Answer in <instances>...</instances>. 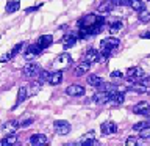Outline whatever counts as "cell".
<instances>
[{"label": "cell", "mask_w": 150, "mask_h": 146, "mask_svg": "<svg viewBox=\"0 0 150 146\" xmlns=\"http://www.w3.org/2000/svg\"><path fill=\"white\" fill-rule=\"evenodd\" d=\"M105 25V17L100 14H86L78 21V27H80V36L81 38H91L98 35L103 30Z\"/></svg>", "instance_id": "obj_1"}, {"label": "cell", "mask_w": 150, "mask_h": 146, "mask_svg": "<svg viewBox=\"0 0 150 146\" xmlns=\"http://www.w3.org/2000/svg\"><path fill=\"white\" fill-rule=\"evenodd\" d=\"M119 46H120V41L117 39V38L108 36V38H105V39L100 41V50H98V52H100V55L103 57V60H108L111 57V54Z\"/></svg>", "instance_id": "obj_2"}, {"label": "cell", "mask_w": 150, "mask_h": 146, "mask_svg": "<svg viewBox=\"0 0 150 146\" xmlns=\"http://www.w3.org/2000/svg\"><path fill=\"white\" fill-rule=\"evenodd\" d=\"M70 64H72V57H70L69 54H66V52L64 54H59L53 60V63H52L55 71H64V69H67Z\"/></svg>", "instance_id": "obj_3"}, {"label": "cell", "mask_w": 150, "mask_h": 146, "mask_svg": "<svg viewBox=\"0 0 150 146\" xmlns=\"http://www.w3.org/2000/svg\"><path fill=\"white\" fill-rule=\"evenodd\" d=\"M141 77H144V71L141 68H138V66H131V68H128L125 75H124V79L128 80V82H139Z\"/></svg>", "instance_id": "obj_4"}, {"label": "cell", "mask_w": 150, "mask_h": 146, "mask_svg": "<svg viewBox=\"0 0 150 146\" xmlns=\"http://www.w3.org/2000/svg\"><path fill=\"white\" fill-rule=\"evenodd\" d=\"M39 72H41V66H39V63H35V61L27 63L22 69V74L25 75V77H38Z\"/></svg>", "instance_id": "obj_5"}, {"label": "cell", "mask_w": 150, "mask_h": 146, "mask_svg": "<svg viewBox=\"0 0 150 146\" xmlns=\"http://www.w3.org/2000/svg\"><path fill=\"white\" fill-rule=\"evenodd\" d=\"M42 50H44V49H42L38 42H33V44H30L25 50H23V58H25V60H33L35 57L39 55Z\"/></svg>", "instance_id": "obj_6"}, {"label": "cell", "mask_w": 150, "mask_h": 146, "mask_svg": "<svg viewBox=\"0 0 150 146\" xmlns=\"http://www.w3.org/2000/svg\"><path fill=\"white\" fill-rule=\"evenodd\" d=\"M53 129L58 135H67L70 132V124L64 120H56L53 122Z\"/></svg>", "instance_id": "obj_7"}, {"label": "cell", "mask_w": 150, "mask_h": 146, "mask_svg": "<svg viewBox=\"0 0 150 146\" xmlns=\"http://www.w3.org/2000/svg\"><path fill=\"white\" fill-rule=\"evenodd\" d=\"M83 60L89 61V63H100V61H105V60H103V57L100 55V52H98L97 49H88Z\"/></svg>", "instance_id": "obj_8"}, {"label": "cell", "mask_w": 150, "mask_h": 146, "mask_svg": "<svg viewBox=\"0 0 150 146\" xmlns=\"http://www.w3.org/2000/svg\"><path fill=\"white\" fill-rule=\"evenodd\" d=\"M23 46H25V42H17V44L14 46L9 52H8V54H5V55L0 57V61H2V63H6V61H9L11 58H14V57H16V55L19 54V52H21V49H22Z\"/></svg>", "instance_id": "obj_9"}, {"label": "cell", "mask_w": 150, "mask_h": 146, "mask_svg": "<svg viewBox=\"0 0 150 146\" xmlns=\"http://www.w3.org/2000/svg\"><path fill=\"white\" fill-rule=\"evenodd\" d=\"M94 135H96V134H94V132L91 130L89 134L83 135L81 138H80V140L77 141V145H81V146H91V145L96 146V145H98V140H97Z\"/></svg>", "instance_id": "obj_10"}, {"label": "cell", "mask_w": 150, "mask_h": 146, "mask_svg": "<svg viewBox=\"0 0 150 146\" xmlns=\"http://www.w3.org/2000/svg\"><path fill=\"white\" fill-rule=\"evenodd\" d=\"M124 99H125V94L117 89V91L110 94V99H108L106 105H120V104L124 102Z\"/></svg>", "instance_id": "obj_11"}, {"label": "cell", "mask_w": 150, "mask_h": 146, "mask_svg": "<svg viewBox=\"0 0 150 146\" xmlns=\"http://www.w3.org/2000/svg\"><path fill=\"white\" fill-rule=\"evenodd\" d=\"M49 141H50V138L44 134H33L30 137V143L33 146H44V145L49 143Z\"/></svg>", "instance_id": "obj_12"}, {"label": "cell", "mask_w": 150, "mask_h": 146, "mask_svg": "<svg viewBox=\"0 0 150 146\" xmlns=\"http://www.w3.org/2000/svg\"><path fill=\"white\" fill-rule=\"evenodd\" d=\"M89 69H91V63H89V61H86V60H81L77 66H75V75L81 77V75L88 74Z\"/></svg>", "instance_id": "obj_13"}, {"label": "cell", "mask_w": 150, "mask_h": 146, "mask_svg": "<svg viewBox=\"0 0 150 146\" xmlns=\"http://www.w3.org/2000/svg\"><path fill=\"white\" fill-rule=\"evenodd\" d=\"M66 93H67L69 96H83V94L86 93V89H84V87H81V85L74 83V85H70V87H67Z\"/></svg>", "instance_id": "obj_14"}, {"label": "cell", "mask_w": 150, "mask_h": 146, "mask_svg": "<svg viewBox=\"0 0 150 146\" xmlns=\"http://www.w3.org/2000/svg\"><path fill=\"white\" fill-rule=\"evenodd\" d=\"M47 82L50 85H59L63 82V71H53V72H50L49 77H47Z\"/></svg>", "instance_id": "obj_15"}, {"label": "cell", "mask_w": 150, "mask_h": 146, "mask_svg": "<svg viewBox=\"0 0 150 146\" xmlns=\"http://www.w3.org/2000/svg\"><path fill=\"white\" fill-rule=\"evenodd\" d=\"M77 33H67L66 36H63V39H61V42H63V46L66 47V49H69V47L75 46V42H77Z\"/></svg>", "instance_id": "obj_16"}, {"label": "cell", "mask_w": 150, "mask_h": 146, "mask_svg": "<svg viewBox=\"0 0 150 146\" xmlns=\"http://www.w3.org/2000/svg\"><path fill=\"white\" fill-rule=\"evenodd\" d=\"M100 130H102L103 135H110V134H114L117 130V126H116V122H112V121H105L100 126Z\"/></svg>", "instance_id": "obj_17"}, {"label": "cell", "mask_w": 150, "mask_h": 146, "mask_svg": "<svg viewBox=\"0 0 150 146\" xmlns=\"http://www.w3.org/2000/svg\"><path fill=\"white\" fill-rule=\"evenodd\" d=\"M96 88L98 89V91H106V93H114V91H117V89H119V88H117V85H112V83L103 82V80L97 85Z\"/></svg>", "instance_id": "obj_18"}, {"label": "cell", "mask_w": 150, "mask_h": 146, "mask_svg": "<svg viewBox=\"0 0 150 146\" xmlns=\"http://www.w3.org/2000/svg\"><path fill=\"white\" fill-rule=\"evenodd\" d=\"M38 44H39L42 49H47V47L52 46V42H53V38H52V35H42L38 38Z\"/></svg>", "instance_id": "obj_19"}, {"label": "cell", "mask_w": 150, "mask_h": 146, "mask_svg": "<svg viewBox=\"0 0 150 146\" xmlns=\"http://www.w3.org/2000/svg\"><path fill=\"white\" fill-rule=\"evenodd\" d=\"M110 94L111 93H106V91H98L96 96H94V102L96 104H100V105H105L110 99Z\"/></svg>", "instance_id": "obj_20"}, {"label": "cell", "mask_w": 150, "mask_h": 146, "mask_svg": "<svg viewBox=\"0 0 150 146\" xmlns=\"http://www.w3.org/2000/svg\"><path fill=\"white\" fill-rule=\"evenodd\" d=\"M19 8H21V2H19V0H9V2L6 3L5 11H6L8 14H13V13L19 11Z\"/></svg>", "instance_id": "obj_21"}, {"label": "cell", "mask_w": 150, "mask_h": 146, "mask_svg": "<svg viewBox=\"0 0 150 146\" xmlns=\"http://www.w3.org/2000/svg\"><path fill=\"white\" fill-rule=\"evenodd\" d=\"M28 96V93H27V87L25 85H22V87H19V93H17V101H16V105L14 107H17V105H21V104L27 99Z\"/></svg>", "instance_id": "obj_22"}, {"label": "cell", "mask_w": 150, "mask_h": 146, "mask_svg": "<svg viewBox=\"0 0 150 146\" xmlns=\"http://www.w3.org/2000/svg\"><path fill=\"white\" fill-rule=\"evenodd\" d=\"M17 143V135L14 134H9L6 135L5 138L0 140V146H11V145H16Z\"/></svg>", "instance_id": "obj_23"}, {"label": "cell", "mask_w": 150, "mask_h": 146, "mask_svg": "<svg viewBox=\"0 0 150 146\" xmlns=\"http://www.w3.org/2000/svg\"><path fill=\"white\" fill-rule=\"evenodd\" d=\"M124 27H125V21H122V19H116L114 22H111V27H110V31H111V35H112V33H117V31H120Z\"/></svg>", "instance_id": "obj_24"}, {"label": "cell", "mask_w": 150, "mask_h": 146, "mask_svg": "<svg viewBox=\"0 0 150 146\" xmlns=\"http://www.w3.org/2000/svg\"><path fill=\"white\" fill-rule=\"evenodd\" d=\"M128 91H131V93H138V94H142V93L147 91V87H145V85H142L141 82H136V83L131 85V87H128Z\"/></svg>", "instance_id": "obj_25"}, {"label": "cell", "mask_w": 150, "mask_h": 146, "mask_svg": "<svg viewBox=\"0 0 150 146\" xmlns=\"http://www.w3.org/2000/svg\"><path fill=\"white\" fill-rule=\"evenodd\" d=\"M41 85H42V82H33L31 85H28L27 87L28 96H35V94H38V91L41 89Z\"/></svg>", "instance_id": "obj_26"}, {"label": "cell", "mask_w": 150, "mask_h": 146, "mask_svg": "<svg viewBox=\"0 0 150 146\" xmlns=\"http://www.w3.org/2000/svg\"><path fill=\"white\" fill-rule=\"evenodd\" d=\"M100 82H102V77H100V75H97V74L88 75V83H89V87H94V88H96Z\"/></svg>", "instance_id": "obj_27"}, {"label": "cell", "mask_w": 150, "mask_h": 146, "mask_svg": "<svg viewBox=\"0 0 150 146\" xmlns=\"http://www.w3.org/2000/svg\"><path fill=\"white\" fill-rule=\"evenodd\" d=\"M130 6L134 9V11H141V9L145 8V5L142 0H130Z\"/></svg>", "instance_id": "obj_28"}, {"label": "cell", "mask_w": 150, "mask_h": 146, "mask_svg": "<svg viewBox=\"0 0 150 146\" xmlns=\"http://www.w3.org/2000/svg\"><path fill=\"white\" fill-rule=\"evenodd\" d=\"M138 17H139V21H141V22H150V11H149L147 8L141 9Z\"/></svg>", "instance_id": "obj_29"}, {"label": "cell", "mask_w": 150, "mask_h": 146, "mask_svg": "<svg viewBox=\"0 0 150 146\" xmlns=\"http://www.w3.org/2000/svg\"><path fill=\"white\" fill-rule=\"evenodd\" d=\"M112 5L110 3V0H108V2H105L103 5H100V6H98V14H103V13H108V11H112Z\"/></svg>", "instance_id": "obj_30"}, {"label": "cell", "mask_w": 150, "mask_h": 146, "mask_svg": "<svg viewBox=\"0 0 150 146\" xmlns=\"http://www.w3.org/2000/svg\"><path fill=\"white\" fill-rule=\"evenodd\" d=\"M19 127V121H8L6 124L3 126V130H6V132H13L14 129H17Z\"/></svg>", "instance_id": "obj_31"}, {"label": "cell", "mask_w": 150, "mask_h": 146, "mask_svg": "<svg viewBox=\"0 0 150 146\" xmlns=\"http://www.w3.org/2000/svg\"><path fill=\"white\" fill-rule=\"evenodd\" d=\"M147 105H149L147 102H139L138 105H134V107H133V113H136V115H141V113L144 112V108L147 107Z\"/></svg>", "instance_id": "obj_32"}, {"label": "cell", "mask_w": 150, "mask_h": 146, "mask_svg": "<svg viewBox=\"0 0 150 146\" xmlns=\"http://www.w3.org/2000/svg\"><path fill=\"white\" fill-rule=\"evenodd\" d=\"M125 143L128 145V146L141 145V143H142V138H141V137H139V138H138V137H130V138H127V141H125Z\"/></svg>", "instance_id": "obj_33"}, {"label": "cell", "mask_w": 150, "mask_h": 146, "mask_svg": "<svg viewBox=\"0 0 150 146\" xmlns=\"http://www.w3.org/2000/svg\"><path fill=\"white\" fill-rule=\"evenodd\" d=\"M139 137L142 140H147V138H150V124L147 126V127H144L142 130H139Z\"/></svg>", "instance_id": "obj_34"}, {"label": "cell", "mask_w": 150, "mask_h": 146, "mask_svg": "<svg viewBox=\"0 0 150 146\" xmlns=\"http://www.w3.org/2000/svg\"><path fill=\"white\" fill-rule=\"evenodd\" d=\"M147 126H149V122H147V121H142V122H136V124L133 126V130H138V132H139V130H142L144 127H147Z\"/></svg>", "instance_id": "obj_35"}, {"label": "cell", "mask_w": 150, "mask_h": 146, "mask_svg": "<svg viewBox=\"0 0 150 146\" xmlns=\"http://www.w3.org/2000/svg\"><path fill=\"white\" fill-rule=\"evenodd\" d=\"M33 121H35V118H27V120H22L21 124H19V127H28L33 124Z\"/></svg>", "instance_id": "obj_36"}, {"label": "cell", "mask_w": 150, "mask_h": 146, "mask_svg": "<svg viewBox=\"0 0 150 146\" xmlns=\"http://www.w3.org/2000/svg\"><path fill=\"white\" fill-rule=\"evenodd\" d=\"M49 71H42L41 69V72L38 74V77H39V82H47V77H49Z\"/></svg>", "instance_id": "obj_37"}, {"label": "cell", "mask_w": 150, "mask_h": 146, "mask_svg": "<svg viewBox=\"0 0 150 146\" xmlns=\"http://www.w3.org/2000/svg\"><path fill=\"white\" fill-rule=\"evenodd\" d=\"M110 75H111V79H116V80H120V79H124V74H122L120 71H112V72H111Z\"/></svg>", "instance_id": "obj_38"}, {"label": "cell", "mask_w": 150, "mask_h": 146, "mask_svg": "<svg viewBox=\"0 0 150 146\" xmlns=\"http://www.w3.org/2000/svg\"><path fill=\"white\" fill-rule=\"evenodd\" d=\"M141 115H142V116H145V118H150V105H147V107H145V108H144V112L141 113Z\"/></svg>", "instance_id": "obj_39"}, {"label": "cell", "mask_w": 150, "mask_h": 146, "mask_svg": "<svg viewBox=\"0 0 150 146\" xmlns=\"http://www.w3.org/2000/svg\"><path fill=\"white\" fill-rule=\"evenodd\" d=\"M141 38H142V39H150V31H144L142 35H141Z\"/></svg>", "instance_id": "obj_40"}, {"label": "cell", "mask_w": 150, "mask_h": 146, "mask_svg": "<svg viewBox=\"0 0 150 146\" xmlns=\"http://www.w3.org/2000/svg\"><path fill=\"white\" fill-rule=\"evenodd\" d=\"M39 9V6H31V8H27L25 13H33V11H38Z\"/></svg>", "instance_id": "obj_41"}, {"label": "cell", "mask_w": 150, "mask_h": 146, "mask_svg": "<svg viewBox=\"0 0 150 146\" xmlns=\"http://www.w3.org/2000/svg\"><path fill=\"white\" fill-rule=\"evenodd\" d=\"M149 2H150V0H149Z\"/></svg>", "instance_id": "obj_42"}]
</instances>
